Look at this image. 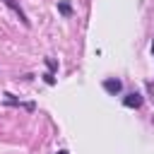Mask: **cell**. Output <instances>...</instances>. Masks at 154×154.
Listing matches in <instances>:
<instances>
[{
    "label": "cell",
    "instance_id": "1",
    "mask_svg": "<svg viewBox=\"0 0 154 154\" xmlns=\"http://www.w3.org/2000/svg\"><path fill=\"white\" fill-rule=\"evenodd\" d=\"M103 89H106L111 96H116V94H120V91H123V82H120V79H116V77H108V79H103Z\"/></svg>",
    "mask_w": 154,
    "mask_h": 154
},
{
    "label": "cell",
    "instance_id": "2",
    "mask_svg": "<svg viewBox=\"0 0 154 154\" xmlns=\"http://www.w3.org/2000/svg\"><path fill=\"white\" fill-rule=\"evenodd\" d=\"M123 106H125V108H140V106H142V94H137V91L125 94V96H123Z\"/></svg>",
    "mask_w": 154,
    "mask_h": 154
},
{
    "label": "cell",
    "instance_id": "3",
    "mask_svg": "<svg viewBox=\"0 0 154 154\" xmlns=\"http://www.w3.org/2000/svg\"><path fill=\"white\" fill-rule=\"evenodd\" d=\"M2 2H5V5H7V7H10L17 17H19V22H22L24 26H29V19H26V14H24V10L19 7V2H17V0H2Z\"/></svg>",
    "mask_w": 154,
    "mask_h": 154
},
{
    "label": "cell",
    "instance_id": "4",
    "mask_svg": "<svg viewBox=\"0 0 154 154\" xmlns=\"http://www.w3.org/2000/svg\"><path fill=\"white\" fill-rule=\"evenodd\" d=\"M58 10H60V14H65V17H67V14H72L70 2H60V5H58Z\"/></svg>",
    "mask_w": 154,
    "mask_h": 154
},
{
    "label": "cell",
    "instance_id": "5",
    "mask_svg": "<svg viewBox=\"0 0 154 154\" xmlns=\"http://www.w3.org/2000/svg\"><path fill=\"white\" fill-rule=\"evenodd\" d=\"M46 65H48V70H51V72H55V70H58V65H55L51 58H46Z\"/></svg>",
    "mask_w": 154,
    "mask_h": 154
},
{
    "label": "cell",
    "instance_id": "6",
    "mask_svg": "<svg viewBox=\"0 0 154 154\" xmlns=\"http://www.w3.org/2000/svg\"><path fill=\"white\" fill-rule=\"evenodd\" d=\"M43 79H46V84H53V82H55V77H53V72H46V75H43Z\"/></svg>",
    "mask_w": 154,
    "mask_h": 154
},
{
    "label": "cell",
    "instance_id": "7",
    "mask_svg": "<svg viewBox=\"0 0 154 154\" xmlns=\"http://www.w3.org/2000/svg\"><path fill=\"white\" fill-rule=\"evenodd\" d=\"M58 154H70V152H67V149H60V152H58Z\"/></svg>",
    "mask_w": 154,
    "mask_h": 154
},
{
    "label": "cell",
    "instance_id": "8",
    "mask_svg": "<svg viewBox=\"0 0 154 154\" xmlns=\"http://www.w3.org/2000/svg\"><path fill=\"white\" fill-rule=\"evenodd\" d=\"M152 53H154V41H152Z\"/></svg>",
    "mask_w": 154,
    "mask_h": 154
}]
</instances>
